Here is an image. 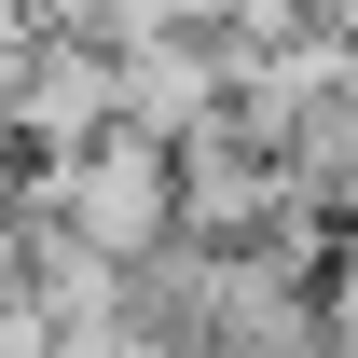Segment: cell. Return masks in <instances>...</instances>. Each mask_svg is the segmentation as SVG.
Returning a JSON list of instances; mask_svg holds the SVG:
<instances>
[{
    "instance_id": "2",
    "label": "cell",
    "mask_w": 358,
    "mask_h": 358,
    "mask_svg": "<svg viewBox=\"0 0 358 358\" xmlns=\"http://www.w3.org/2000/svg\"><path fill=\"white\" fill-rule=\"evenodd\" d=\"M166 179H179V234H193V248H248V234H275V221H289V179H275L262 152H234V138H221V110H207V124L166 152Z\"/></svg>"
},
{
    "instance_id": "1",
    "label": "cell",
    "mask_w": 358,
    "mask_h": 358,
    "mask_svg": "<svg viewBox=\"0 0 358 358\" xmlns=\"http://www.w3.org/2000/svg\"><path fill=\"white\" fill-rule=\"evenodd\" d=\"M0 138H14V166H69L83 138H110V55L28 28L14 69H0Z\"/></svg>"
},
{
    "instance_id": "5",
    "label": "cell",
    "mask_w": 358,
    "mask_h": 358,
    "mask_svg": "<svg viewBox=\"0 0 358 358\" xmlns=\"http://www.w3.org/2000/svg\"><path fill=\"white\" fill-rule=\"evenodd\" d=\"M345 262H358V221H345Z\"/></svg>"
},
{
    "instance_id": "4",
    "label": "cell",
    "mask_w": 358,
    "mask_h": 358,
    "mask_svg": "<svg viewBox=\"0 0 358 358\" xmlns=\"http://www.w3.org/2000/svg\"><path fill=\"white\" fill-rule=\"evenodd\" d=\"M14 42H28V0H0V69H14Z\"/></svg>"
},
{
    "instance_id": "3",
    "label": "cell",
    "mask_w": 358,
    "mask_h": 358,
    "mask_svg": "<svg viewBox=\"0 0 358 358\" xmlns=\"http://www.w3.org/2000/svg\"><path fill=\"white\" fill-rule=\"evenodd\" d=\"M221 83H234L221 42H124V55H110V124L152 138V152H179V138L221 110Z\"/></svg>"
}]
</instances>
